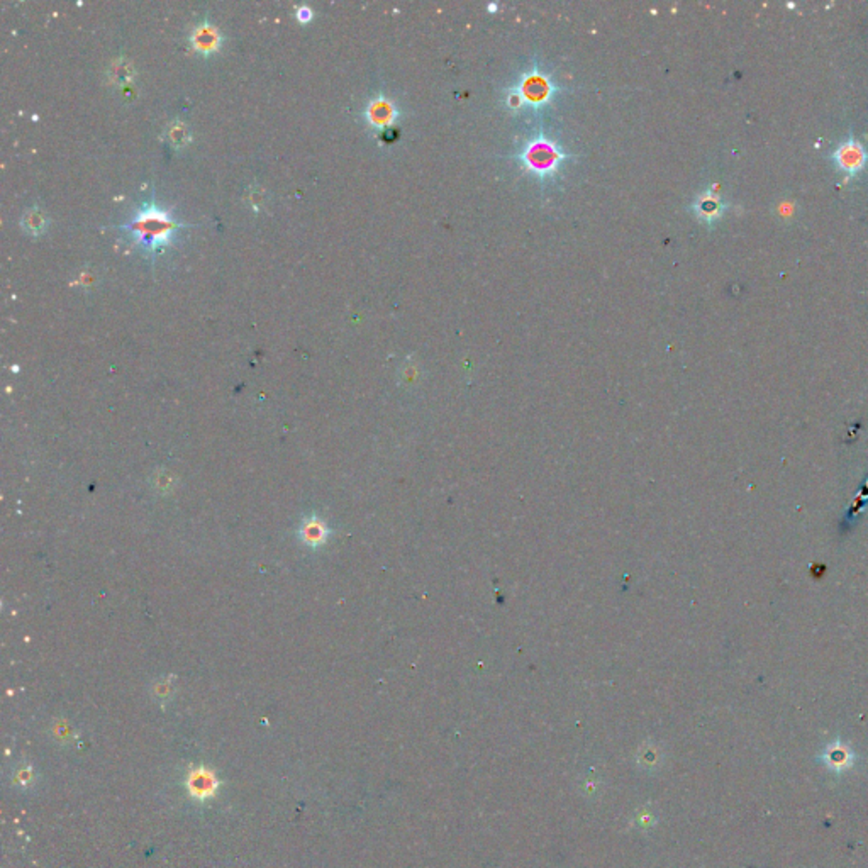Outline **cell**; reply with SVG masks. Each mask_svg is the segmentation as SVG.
Segmentation results:
<instances>
[{
    "mask_svg": "<svg viewBox=\"0 0 868 868\" xmlns=\"http://www.w3.org/2000/svg\"><path fill=\"white\" fill-rule=\"evenodd\" d=\"M216 787L217 782L212 772L201 768V770H195L190 774L189 790L192 792V795H195V797H210L216 792Z\"/></svg>",
    "mask_w": 868,
    "mask_h": 868,
    "instance_id": "4",
    "label": "cell"
},
{
    "mask_svg": "<svg viewBox=\"0 0 868 868\" xmlns=\"http://www.w3.org/2000/svg\"><path fill=\"white\" fill-rule=\"evenodd\" d=\"M263 195H265V190H261L260 187H254L253 190H249V204L258 207L263 204Z\"/></svg>",
    "mask_w": 868,
    "mask_h": 868,
    "instance_id": "9",
    "label": "cell"
},
{
    "mask_svg": "<svg viewBox=\"0 0 868 868\" xmlns=\"http://www.w3.org/2000/svg\"><path fill=\"white\" fill-rule=\"evenodd\" d=\"M165 136L166 139H168L170 145L177 150L185 148V146L190 143V139H192L189 126H187L183 121H178V119H175V121H172L168 126H166Z\"/></svg>",
    "mask_w": 868,
    "mask_h": 868,
    "instance_id": "8",
    "label": "cell"
},
{
    "mask_svg": "<svg viewBox=\"0 0 868 868\" xmlns=\"http://www.w3.org/2000/svg\"><path fill=\"white\" fill-rule=\"evenodd\" d=\"M50 224L46 212L39 205H33L24 210L21 217V226L29 234H43Z\"/></svg>",
    "mask_w": 868,
    "mask_h": 868,
    "instance_id": "6",
    "label": "cell"
},
{
    "mask_svg": "<svg viewBox=\"0 0 868 868\" xmlns=\"http://www.w3.org/2000/svg\"><path fill=\"white\" fill-rule=\"evenodd\" d=\"M836 158H838L841 168L848 170V172H857L858 168L865 165V151L860 148L855 141H848L843 148H839Z\"/></svg>",
    "mask_w": 868,
    "mask_h": 868,
    "instance_id": "5",
    "label": "cell"
},
{
    "mask_svg": "<svg viewBox=\"0 0 868 868\" xmlns=\"http://www.w3.org/2000/svg\"><path fill=\"white\" fill-rule=\"evenodd\" d=\"M109 78L110 83L119 87H126L127 83L134 78V66L131 65V62L124 57H119L117 59H114L109 66Z\"/></svg>",
    "mask_w": 868,
    "mask_h": 868,
    "instance_id": "7",
    "label": "cell"
},
{
    "mask_svg": "<svg viewBox=\"0 0 868 868\" xmlns=\"http://www.w3.org/2000/svg\"><path fill=\"white\" fill-rule=\"evenodd\" d=\"M187 226L189 224H183L173 219L168 210L161 209L154 201V195H151L150 201L143 202L134 217L119 228L127 231L148 256H154L173 241V236L178 231Z\"/></svg>",
    "mask_w": 868,
    "mask_h": 868,
    "instance_id": "1",
    "label": "cell"
},
{
    "mask_svg": "<svg viewBox=\"0 0 868 868\" xmlns=\"http://www.w3.org/2000/svg\"><path fill=\"white\" fill-rule=\"evenodd\" d=\"M819 760L836 774H841V772L850 770L855 765V753L848 744L841 743V739H836L833 744H830L823 751Z\"/></svg>",
    "mask_w": 868,
    "mask_h": 868,
    "instance_id": "3",
    "label": "cell"
},
{
    "mask_svg": "<svg viewBox=\"0 0 868 868\" xmlns=\"http://www.w3.org/2000/svg\"><path fill=\"white\" fill-rule=\"evenodd\" d=\"M297 19L302 22H308L309 19H312V9L308 6H302L297 9Z\"/></svg>",
    "mask_w": 868,
    "mask_h": 868,
    "instance_id": "10",
    "label": "cell"
},
{
    "mask_svg": "<svg viewBox=\"0 0 868 868\" xmlns=\"http://www.w3.org/2000/svg\"><path fill=\"white\" fill-rule=\"evenodd\" d=\"M189 41L197 53L209 57V55L219 51L222 41H224V36H222L221 29L216 24L209 21V17H204L201 22L195 24L194 29L190 31Z\"/></svg>",
    "mask_w": 868,
    "mask_h": 868,
    "instance_id": "2",
    "label": "cell"
}]
</instances>
